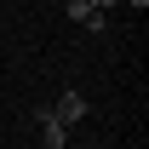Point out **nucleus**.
<instances>
[{
    "label": "nucleus",
    "mask_w": 149,
    "mask_h": 149,
    "mask_svg": "<svg viewBox=\"0 0 149 149\" xmlns=\"http://www.w3.org/2000/svg\"><path fill=\"white\" fill-rule=\"evenodd\" d=\"M52 115H57V120H63V126H74V120L86 115V97H80V92H63V97H57V103H52Z\"/></svg>",
    "instance_id": "f257e3e1"
},
{
    "label": "nucleus",
    "mask_w": 149,
    "mask_h": 149,
    "mask_svg": "<svg viewBox=\"0 0 149 149\" xmlns=\"http://www.w3.org/2000/svg\"><path fill=\"white\" fill-rule=\"evenodd\" d=\"M69 17H74V23H92V35L103 29V12H97V6H86V0H69Z\"/></svg>",
    "instance_id": "7ed1b4c3"
},
{
    "label": "nucleus",
    "mask_w": 149,
    "mask_h": 149,
    "mask_svg": "<svg viewBox=\"0 0 149 149\" xmlns=\"http://www.w3.org/2000/svg\"><path fill=\"white\" fill-rule=\"evenodd\" d=\"M132 6H138V12H143V6H149V0H132Z\"/></svg>",
    "instance_id": "39448f33"
},
{
    "label": "nucleus",
    "mask_w": 149,
    "mask_h": 149,
    "mask_svg": "<svg viewBox=\"0 0 149 149\" xmlns=\"http://www.w3.org/2000/svg\"><path fill=\"white\" fill-rule=\"evenodd\" d=\"M86 6H97V12H109V6H120V0H86Z\"/></svg>",
    "instance_id": "20e7f679"
},
{
    "label": "nucleus",
    "mask_w": 149,
    "mask_h": 149,
    "mask_svg": "<svg viewBox=\"0 0 149 149\" xmlns=\"http://www.w3.org/2000/svg\"><path fill=\"white\" fill-rule=\"evenodd\" d=\"M40 138H46V149H63V143H69V126L46 109V115H40Z\"/></svg>",
    "instance_id": "f03ea898"
}]
</instances>
